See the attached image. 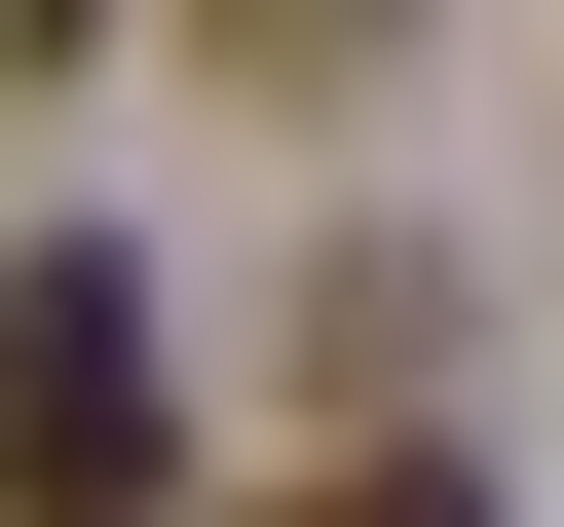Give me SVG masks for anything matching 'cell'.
Listing matches in <instances>:
<instances>
[{"instance_id":"cell-1","label":"cell","mask_w":564,"mask_h":527,"mask_svg":"<svg viewBox=\"0 0 564 527\" xmlns=\"http://www.w3.org/2000/svg\"><path fill=\"white\" fill-rule=\"evenodd\" d=\"M188 490V377H151V264H0V527H151Z\"/></svg>"},{"instance_id":"cell-2","label":"cell","mask_w":564,"mask_h":527,"mask_svg":"<svg viewBox=\"0 0 564 527\" xmlns=\"http://www.w3.org/2000/svg\"><path fill=\"white\" fill-rule=\"evenodd\" d=\"M263 527H489V452H414V415H377V452H302Z\"/></svg>"}]
</instances>
